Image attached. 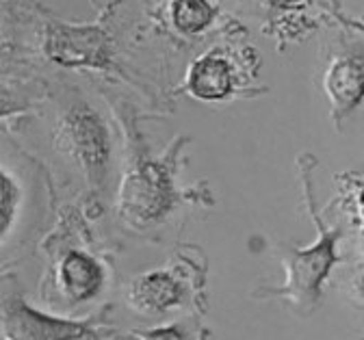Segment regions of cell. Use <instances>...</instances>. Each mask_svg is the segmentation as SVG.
I'll use <instances>...</instances> for the list:
<instances>
[{
  "label": "cell",
  "mask_w": 364,
  "mask_h": 340,
  "mask_svg": "<svg viewBox=\"0 0 364 340\" xmlns=\"http://www.w3.org/2000/svg\"><path fill=\"white\" fill-rule=\"evenodd\" d=\"M304 193H306V202L310 208V215L318 228V240L312 248L306 250H293L289 248L282 254V265L287 269V282L282 288H273L269 293L280 295L291 299L299 310H312L316 302L321 299V286L326 277L330 275V269L336 265V240L341 236V230H330L321 223L314 202H312V193H310V180L308 171H304Z\"/></svg>",
  "instance_id": "1"
},
{
  "label": "cell",
  "mask_w": 364,
  "mask_h": 340,
  "mask_svg": "<svg viewBox=\"0 0 364 340\" xmlns=\"http://www.w3.org/2000/svg\"><path fill=\"white\" fill-rule=\"evenodd\" d=\"M57 150L72 159L91 184H102L111 156V137L102 117L87 102H72L55 130Z\"/></svg>",
  "instance_id": "2"
},
{
  "label": "cell",
  "mask_w": 364,
  "mask_h": 340,
  "mask_svg": "<svg viewBox=\"0 0 364 340\" xmlns=\"http://www.w3.org/2000/svg\"><path fill=\"white\" fill-rule=\"evenodd\" d=\"M173 202L169 171L159 161H136L119 186V215L134 223H154L167 215Z\"/></svg>",
  "instance_id": "3"
},
{
  "label": "cell",
  "mask_w": 364,
  "mask_h": 340,
  "mask_svg": "<svg viewBox=\"0 0 364 340\" xmlns=\"http://www.w3.org/2000/svg\"><path fill=\"white\" fill-rule=\"evenodd\" d=\"M3 340H87L98 336L94 319H63L46 314L18 295L3 299Z\"/></svg>",
  "instance_id": "4"
},
{
  "label": "cell",
  "mask_w": 364,
  "mask_h": 340,
  "mask_svg": "<svg viewBox=\"0 0 364 340\" xmlns=\"http://www.w3.org/2000/svg\"><path fill=\"white\" fill-rule=\"evenodd\" d=\"M323 91L336 124L358 109L364 100V43H345L330 59L323 74Z\"/></svg>",
  "instance_id": "5"
},
{
  "label": "cell",
  "mask_w": 364,
  "mask_h": 340,
  "mask_svg": "<svg viewBox=\"0 0 364 340\" xmlns=\"http://www.w3.org/2000/svg\"><path fill=\"white\" fill-rule=\"evenodd\" d=\"M105 277V267L82 250H68L55 267L57 290L70 304H85L98 297Z\"/></svg>",
  "instance_id": "6"
},
{
  "label": "cell",
  "mask_w": 364,
  "mask_h": 340,
  "mask_svg": "<svg viewBox=\"0 0 364 340\" xmlns=\"http://www.w3.org/2000/svg\"><path fill=\"white\" fill-rule=\"evenodd\" d=\"M185 286L171 271H150L134 277L128 290L130 306L141 314H159L167 312L182 304Z\"/></svg>",
  "instance_id": "7"
},
{
  "label": "cell",
  "mask_w": 364,
  "mask_h": 340,
  "mask_svg": "<svg viewBox=\"0 0 364 340\" xmlns=\"http://www.w3.org/2000/svg\"><path fill=\"white\" fill-rule=\"evenodd\" d=\"M185 89L202 102H221L235 91L232 63L219 53H206L196 59L187 72Z\"/></svg>",
  "instance_id": "8"
},
{
  "label": "cell",
  "mask_w": 364,
  "mask_h": 340,
  "mask_svg": "<svg viewBox=\"0 0 364 340\" xmlns=\"http://www.w3.org/2000/svg\"><path fill=\"white\" fill-rule=\"evenodd\" d=\"M169 20L178 33L198 35L215 22V7L208 0H171Z\"/></svg>",
  "instance_id": "9"
},
{
  "label": "cell",
  "mask_w": 364,
  "mask_h": 340,
  "mask_svg": "<svg viewBox=\"0 0 364 340\" xmlns=\"http://www.w3.org/2000/svg\"><path fill=\"white\" fill-rule=\"evenodd\" d=\"M24 202V191L18 182V176L3 165V174H0V228H3V245L7 248V240L16 228L18 213Z\"/></svg>",
  "instance_id": "10"
},
{
  "label": "cell",
  "mask_w": 364,
  "mask_h": 340,
  "mask_svg": "<svg viewBox=\"0 0 364 340\" xmlns=\"http://www.w3.org/2000/svg\"><path fill=\"white\" fill-rule=\"evenodd\" d=\"M134 336L139 340H189L187 331L182 329L180 325H161L154 329H139L134 331Z\"/></svg>",
  "instance_id": "11"
},
{
  "label": "cell",
  "mask_w": 364,
  "mask_h": 340,
  "mask_svg": "<svg viewBox=\"0 0 364 340\" xmlns=\"http://www.w3.org/2000/svg\"><path fill=\"white\" fill-rule=\"evenodd\" d=\"M355 188V206L360 215V225H362V240H364V180H353Z\"/></svg>",
  "instance_id": "12"
},
{
  "label": "cell",
  "mask_w": 364,
  "mask_h": 340,
  "mask_svg": "<svg viewBox=\"0 0 364 340\" xmlns=\"http://www.w3.org/2000/svg\"><path fill=\"white\" fill-rule=\"evenodd\" d=\"M293 3H297V0H262V5H264V7H273V9H278V7H289V5H293Z\"/></svg>",
  "instance_id": "13"
},
{
  "label": "cell",
  "mask_w": 364,
  "mask_h": 340,
  "mask_svg": "<svg viewBox=\"0 0 364 340\" xmlns=\"http://www.w3.org/2000/svg\"><path fill=\"white\" fill-rule=\"evenodd\" d=\"M362 286H364V277H362Z\"/></svg>",
  "instance_id": "14"
}]
</instances>
